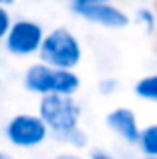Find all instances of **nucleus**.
Listing matches in <instances>:
<instances>
[{"label": "nucleus", "instance_id": "dca6fc26", "mask_svg": "<svg viewBox=\"0 0 157 159\" xmlns=\"http://www.w3.org/2000/svg\"><path fill=\"white\" fill-rule=\"evenodd\" d=\"M52 159H83L78 153H73V151H65V153H59L56 157H52Z\"/></svg>", "mask_w": 157, "mask_h": 159}, {"label": "nucleus", "instance_id": "9d476101", "mask_svg": "<svg viewBox=\"0 0 157 159\" xmlns=\"http://www.w3.org/2000/svg\"><path fill=\"white\" fill-rule=\"evenodd\" d=\"M131 20H135V22H137L139 26L147 32V34H153V32H157V12L153 10V8H149V6L137 8Z\"/></svg>", "mask_w": 157, "mask_h": 159}, {"label": "nucleus", "instance_id": "1a4fd4ad", "mask_svg": "<svg viewBox=\"0 0 157 159\" xmlns=\"http://www.w3.org/2000/svg\"><path fill=\"white\" fill-rule=\"evenodd\" d=\"M133 93L137 95L141 101L155 103L157 105V73L145 75L133 85Z\"/></svg>", "mask_w": 157, "mask_h": 159}, {"label": "nucleus", "instance_id": "ddd939ff", "mask_svg": "<svg viewBox=\"0 0 157 159\" xmlns=\"http://www.w3.org/2000/svg\"><path fill=\"white\" fill-rule=\"evenodd\" d=\"M117 87H119V83L115 81L113 77H105V79H101V81L97 83V91H99L101 95H105V97L113 95L115 91H117Z\"/></svg>", "mask_w": 157, "mask_h": 159}, {"label": "nucleus", "instance_id": "f257e3e1", "mask_svg": "<svg viewBox=\"0 0 157 159\" xmlns=\"http://www.w3.org/2000/svg\"><path fill=\"white\" fill-rule=\"evenodd\" d=\"M36 57L51 69L77 70V66L83 61V43L71 28L56 26L44 32L43 44Z\"/></svg>", "mask_w": 157, "mask_h": 159}, {"label": "nucleus", "instance_id": "aec40b11", "mask_svg": "<svg viewBox=\"0 0 157 159\" xmlns=\"http://www.w3.org/2000/svg\"><path fill=\"white\" fill-rule=\"evenodd\" d=\"M0 83H2V77H0Z\"/></svg>", "mask_w": 157, "mask_h": 159}, {"label": "nucleus", "instance_id": "9b49d317", "mask_svg": "<svg viewBox=\"0 0 157 159\" xmlns=\"http://www.w3.org/2000/svg\"><path fill=\"white\" fill-rule=\"evenodd\" d=\"M59 141H61V143H65V145H69V147H73V149H85L87 143H89L87 133L83 131V127H78V129H75V131L63 135Z\"/></svg>", "mask_w": 157, "mask_h": 159}, {"label": "nucleus", "instance_id": "f8f14e48", "mask_svg": "<svg viewBox=\"0 0 157 159\" xmlns=\"http://www.w3.org/2000/svg\"><path fill=\"white\" fill-rule=\"evenodd\" d=\"M12 12H10V8H4V6H0V43L4 40V36H6V32H8V28H10V24H12Z\"/></svg>", "mask_w": 157, "mask_h": 159}, {"label": "nucleus", "instance_id": "20e7f679", "mask_svg": "<svg viewBox=\"0 0 157 159\" xmlns=\"http://www.w3.org/2000/svg\"><path fill=\"white\" fill-rule=\"evenodd\" d=\"M44 26L32 18H14L2 40V47L14 58H32L40 51Z\"/></svg>", "mask_w": 157, "mask_h": 159}, {"label": "nucleus", "instance_id": "f03ea898", "mask_svg": "<svg viewBox=\"0 0 157 159\" xmlns=\"http://www.w3.org/2000/svg\"><path fill=\"white\" fill-rule=\"evenodd\" d=\"M36 115L47 125L51 137L56 141L63 135L81 127L83 107L77 97H63V95H47L38 99Z\"/></svg>", "mask_w": 157, "mask_h": 159}, {"label": "nucleus", "instance_id": "f3484780", "mask_svg": "<svg viewBox=\"0 0 157 159\" xmlns=\"http://www.w3.org/2000/svg\"><path fill=\"white\" fill-rule=\"evenodd\" d=\"M14 2H16V0H0V6H4V8H10Z\"/></svg>", "mask_w": 157, "mask_h": 159}, {"label": "nucleus", "instance_id": "0eeeda50", "mask_svg": "<svg viewBox=\"0 0 157 159\" xmlns=\"http://www.w3.org/2000/svg\"><path fill=\"white\" fill-rule=\"evenodd\" d=\"M22 87L36 97H47L55 93V69L47 66L44 62L34 61L24 69Z\"/></svg>", "mask_w": 157, "mask_h": 159}, {"label": "nucleus", "instance_id": "39448f33", "mask_svg": "<svg viewBox=\"0 0 157 159\" xmlns=\"http://www.w3.org/2000/svg\"><path fill=\"white\" fill-rule=\"evenodd\" d=\"M75 14L85 22L95 24L99 28H107V30H121L131 24V14L113 2L91 4V6L75 10Z\"/></svg>", "mask_w": 157, "mask_h": 159}, {"label": "nucleus", "instance_id": "6e6552de", "mask_svg": "<svg viewBox=\"0 0 157 159\" xmlns=\"http://www.w3.org/2000/svg\"><path fill=\"white\" fill-rule=\"evenodd\" d=\"M135 147L139 149V153L143 157L157 159V123H149L145 127H141V133H139Z\"/></svg>", "mask_w": 157, "mask_h": 159}, {"label": "nucleus", "instance_id": "423d86ee", "mask_svg": "<svg viewBox=\"0 0 157 159\" xmlns=\"http://www.w3.org/2000/svg\"><path fill=\"white\" fill-rule=\"evenodd\" d=\"M105 123L109 131L113 133L117 139H121L127 145H137L139 133H141V125L135 115L133 109L129 107H115L105 115Z\"/></svg>", "mask_w": 157, "mask_h": 159}, {"label": "nucleus", "instance_id": "7ed1b4c3", "mask_svg": "<svg viewBox=\"0 0 157 159\" xmlns=\"http://www.w3.org/2000/svg\"><path fill=\"white\" fill-rule=\"evenodd\" d=\"M51 137L47 125L36 113H16L4 125V139L16 149L30 151L44 145Z\"/></svg>", "mask_w": 157, "mask_h": 159}, {"label": "nucleus", "instance_id": "2eb2a0df", "mask_svg": "<svg viewBox=\"0 0 157 159\" xmlns=\"http://www.w3.org/2000/svg\"><path fill=\"white\" fill-rule=\"evenodd\" d=\"M89 159H117L115 155H111L109 151H103V149H95L89 155Z\"/></svg>", "mask_w": 157, "mask_h": 159}, {"label": "nucleus", "instance_id": "6ab92c4d", "mask_svg": "<svg viewBox=\"0 0 157 159\" xmlns=\"http://www.w3.org/2000/svg\"><path fill=\"white\" fill-rule=\"evenodd\" d=\"M137 159H153V157H143V155H141V157H137Z\"/></svg>", "mask_w": 157, "mask_h": 159}, {"label": "nucleus", "instance_id": "4468645a", "mask_svg": "<svg viewBox=\"0 0 157 159\" xmlns=\"http://www.w3.org/2000/svg\"><path fill=\"white\" fill-rule=\"evenodd\" d=\"M101 2H113V0H69V4H71V10H73V12L78 10V8L91 6V4H101Z\"/></svg>", "mask_w": 157, "mask_h": 159}, {"label": "nucleus", "instance_id": "a211bd4d", "mask_svg": "<svg viewBox=\"0 0 157 159\" xmlns=\"http://www.w3.org/2000/svg\"><path fill=\"white\" fill-rule=\"evenodd\" d=\"M0 159H16L12 153H8V151H0Z\"/></svg>", "mask_w": 157, "mask_h": 159}]
</instances>
